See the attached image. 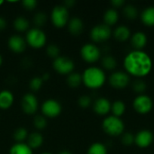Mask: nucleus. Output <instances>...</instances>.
<instances>
[{"label":"nucleus","mask_w":154,"mask_h":154,"mask_svg":"<svg viewBox=\"0 0 154 154\" xmlns=\"http://www.w3.org/2000/svg\"><path fill=\"white\" fill-rule=\"evenodd\" d=\"M124 67L129 74L142 78L151 72L152 61L146 52L143 51H133L125 57Z\"/></svg>","instance_id":"1"},{"label":"nucleus","mask_w":154,"mask_h":154,"mask_svg":"<svg viewBox=\"0 0 154 154\" xmlns=\"http://www.w3.org/2000/svg\"><path fill=\"white\" fill-rule=\"evenodd\" d=\"M82 82L88 88H99L106 82V74L104 70L98 67H89L86 69L82 74Z\"/></svg>","instance_id":"2"},{"label":"nucleus","mask_w":154,"mask_h":154,"mask_svg":"<svg viewBox=\"0 0 154 154\" xmlns=\"http://www.w3.org/2000/svg\"><path fill=\"white\" fill-rule=\"evenodd\" d=\"M103 130L111 136L121 135L125 130V124L120 117L115 116H106L102 123Z\"/></svg>","instance_id":"3"},{"label":"nucleus","mask_w":154,"mask_h":154,"mask_svg":"<svg viewBox=\"0 0 154 154\" xmlns=\"http://www.w3.org/2000/svg\"><path fill=\"white\" fill-rule=\"evenodd\" d=\"M47 37L45 32L40 28H32L27 31L25 36L26 44L34 49H40L46 43Z\"/></svg>","instance_id":"4"},{"label":"nucleus","mask_w":154,"mask_h":154,"mask_svg":"<svg viewBox=\"0 0 154 154\" xmlns=\"http://www.w3.org/2000/svg\"><path fill=\"white\" fill-rule=\"evenodd\" d=\"M52 24L56 28H62L69 23V10L63 5H55L51 14Z\"/></svg>","instance_id":"5"},{"label":"nucleus","mask_w":154,"mask_h":154,"mask_svg":"<svg viewBox=\"0 0 154 154\" xmlns=\"http://www.w3.org/2000/svg\"><path fill=\"white\" fill-rule=\"evenodd\" d=\"M53 69L56 72L61 75H69L75 69L74 61L66 56H59L53 60Z\"/></svg>","instance_id":"6"},{"label":"nucleus","mask_w":154,"mask_h":154,"mask_svg":"<svg viewBox=\"0 0 154 154\" xmlns=\"http://www.w3.org/2000/svg\"><path fill=\"white\" fill-rule=\"evenodd\" d=\"M80 55L85 61L88 63H94L99 60L101 52L96 44L86 43L80 49Z\"/></svg>","instance_id":"7"},{"label":"nucleus","mask_w":154,"mask_h":154,"mask_svg":"<svg viewBox=\"0 0 154 154\" xmlns=\"http://www.w3.org/2000/svg\"><path fill=\"white\" fill-rule=\"evenodd\" d=\"M112 31L110 26L102 23L94 26L90 31V38L95 42H103L111 37Z\"/></svg>","instance_id":"8"},{"label":"nucleus","mask_w":154,"mask_h":154,"mask_svg":"<svg viewBox=\"0 0 154 154\" xmlns=\"http://www.w3.org/2000/svg\"><path fill=\"white\" fill-rule=\"evenodd\" d=\"M41 108H42V113L43 114V116L45 117H51V118L59 116L62 110V107L60 102L52 98L45 100L43 104L42 105Z\"/></svg>","instance_id":"9"},{"label":"nucleus","mask_w":154,"mask_h":154,"mask_svg":"<svg viewBox=\"0 0 154 154\" xmlns=\"http://www.w3.org/2000/svg\"><path fill=\"white\" fill-rule=\"evenodd\" d=\"M133 106L137 113L147 114L152 109L153 102L150 97L142 94V95L137 96L134 98V100L133 102Z\"/></svg>","instance_id":"10"},{"label":"nucleus","mask_w":154,"mask_h":154,"mask_svg":"<svg viewBox=\"0 0 154 154\" xmlns=\"http://www.w3.org/2000/svg\"><path fill=\"white\" fill-rule=\"evenodd\" d=\"M109 84L117 89L125 88L130 82V77L126 72L116 71L112 73L109 77Z\"/></svg>","instance_id":"11"},{"label":"nucleus","mask_w":154,"mask_h":154,"mask_svg":"<svg viewBox=\"0 0 154 154\" xmlns=\"http://www.w3.org/2000/svg\"><path fill=\"white\" fill-rule=\"evenodd\" d=\"M21 107L27 115H34L38 109V99L33 94H25L21 100Z\"/></svg>","instance_id":"12"},{"label":"nucleus","mask_w":154,"mask_h":154,"mask_svg":"<svg viewBox=\"0 0 154 154\" xmlns=\"http://www.w3.org/2000/svg\"><path fill=\"white\" fill-rule=\"evenodd\" d=\"M153 142V134L149 130H142L134 135V143L140 148H147Z\"/></svg>","instance_id":"13"},{"label":"nucleus","mask_w":154,"mask_h":154,"mask_svg":"<svg viewBox=\"0 0 154 154\" xmlns=\"http://www.w3.org/2000/svg\"><path fill=\"white\" fill-rule=\"evenodd\" d=\"M8 47L14 53H22L26 48V42L22 36L14 34L11 35L8 39Z\"/></svg>","instance_id":"14"},{"label":"nucleus","mask_w":154,"mask_h":154,"mask_svg":"<svg viewBox=\"0 0 154 154\" xmlns=\"http://www.w3.org/2000/svg\"><path fill=\"white\" fill-rule=\"evenodd\" d=\"M111 103L106 97H99L97 98L93 106V109L96 114L99 116H106L111 111Z\"/></svg>","instance_id":"15"},{"label":"nucleus","mask_w":154,"mask_h":154,"mask_svg":"<svg viewBox=\"0 0 154 154\" xmlns=\"http://www.w3.org/2000/svg\"><path fill=\"white\" fill-rule=\"evenodd\" d=\"M147 43V36L143 32H136L131 36V44L135 51H141Z\"/></svg>","instance_id":"16"},{"label":"nucleus","mask_w":154,"mask_h":154,"mask_svg":"<svg viewBox=\"0 0 154 154\" xmlns=\"http://www.w3.org/2000/svg\"><path fill=\"white\" fill-rule=\"evenodd\" d=\"M68 28H69V32L72 35L78 36V35L81 34L83 30H84L83 21L80 18H79V17H73V18L69 20Z\"/></svg>","instance_id":"17"},{"label":"nucleus","mask_w":154,"mask_h":154,"mask_svg":"<svg viewBox=\"0 0 154 154\" xmlns=\"http://www.w3.org/2000/svg\"><path fill=\"white\" fill-rule=\"evenodd\" d=\"M14 103V95L10 90L5 89L0 91V108L6 110L11 107Z\"/></svg>","instance_id":"18"},{"label":"nucleus","mask_w":154,"mask_h":154,"mask_svg":"<svg viewBox=\"0 0 154 154\" xmlns=\"http://www.w3.org/2000/svg\"><path fill=\"white\" fill-rule=\"evenodd\" d=\"M131 36L130 29L125 25H119L114 31V37L119 42H125Z\"/></svg>","instance_id":"19"},{"label":"nucleus","mask_w":154,"mask_h":154,"mask_svg":"<svg viewBox=\"0 0 154 154\" xmlns=\"http://www.w3.org/2000/svg\"><path fill=\"white\" fill-rule=\"evenodd\" d=\"M43 143V137L40 133H32L27 137V144L28 146L32 149H37L42 146Z\"/></svg>","instance_id":"20"},{"label":"nucleus","mask_w":154,"mask_h":154,"mask_svg":"<svg viewBox=\"0 0 154 154\" xmlns=\"http://www.w3.org/2000/svg\"><path fill=\"white\" fill-rule=\"evenodd\" d=\"M142 22L147 26H153L154 25V6L146 7L141 14Z\"/></svg>","instance_id":"21"},{"label":"nucleus","mask_w":154,"mask_h":154,"mask_svg":"<svg viewBox=\"0 0 154 154\" xmlns=\"http://www.w3.org/2000/svg\"><path fill=\"white\" fill-rule=\"evenodd\" d=\"M9 154H33L32 150L24 143H16L9 151Z\"/></svg>","instance_id":"22"},{"label":"nucleus","mask_w":154,"mask_h":154,"mask_svg":"<svg viewBox=\"0 0 154 154\" xmlns=\"http://www.w3.org/2000/svg\"><path fill=\"white\" fill-rule=\"evenodd\" d=\"M118 18H119V14H118L117 11L114 8L107 9L104 14L105 24H106L108 26L116 24L118 21Z\"/></svg>","instance_id":"23"},{"label":"nucleus","mask_w":154,"mask_h":154,"mask_svg":"<svg viewBox=\"0 0 154 154\" xmlns=\"http://www.w3.org/2000/svg\"><path fill=\"white\" fill-rule=\"evenodd\" d=\"M14 27L17 32H25L29 28V21L23 16H18L14 21Z\"/></svg>","instance_id":"24"},{"label":"nucleus","mask_w":154,"mask_h":154,"mask_svg":"<svg viewBox=\"0 0 154 154\" xmlns=\"http://www.w3.org/2000/svg\"><path fill=\"white\" fill-rule=\"evenodd\" d=\"M67 83L70 88H78L82 83V75L77 72H72L68 76Z\"/></svg>","instance_id":"25"},{"label":"nucleus","mask_w":154,"mask_h":154,"mask_svg":"<svg viewBox=\"0 0 154 154\" xmlns=\"http://www.w3.org/2000/svg\"><path fill=\"white\" fill-rule=\"evenodd\" d=\"M111 111L113 113V116L120 117L125 112V104L122 100H116L112 104Z\"/></svg>","instance_id":"26"},{"label":"nucleus","mask_w":154,"mask_h":154,"mask_svg":"<svg viewBox=\"0 0 154 154\" xmlns=\"http://www.w3.org/2000/svg\"><path fill=\"white\" fill-rule=\"evenodd\" d=\"M87 154H107V149L102 143H94L89 146Z\"/></svg>","instance_id":"27"},{"label":"nucleus","mask_w":154,"mask_h":154,"mask_svg":"<svg viewBox=\"0 0 154 154\" xmlns=\"http://www.w3.org/2000/svg\"><path fill=\"white\" fill-rule=\"evenodd\" d=\"M102 65L103 67L107 69V70H112L114 69H116L117 62L114 56L112 55H106L102 58Z\"/></svg>","instance_id":"28"},{"label":"nucleus","mask_w":154,"mask_h":154,"mask_svg":"<svg viewBox=\"0 0 154 154\" xmlns=\"http://www.w3.org/2000/svg\"><path fill=\"white\" fill-rule=\"evenodd\" d=\"M123 13L125 14V16L130 20L135 19L138 15V10L137 8L133 5H126L124 6L123 8Z\"/></svg>","instance_id":"29"},{"label":"nucleus","mask_w":154,"mask_h":154,"mask_svg":"<svg viewBox=\"0 0 154 154\" xmlns=\"http://www.w3.org/2000/svg\"><path fill=\"white\" fill-rule=\"evenodd\" d=\"M28 137V132L24 127H19L17 128L14 133V139L17 143H23L24 140H26Z\"/></svg>","instance_id":"30"},{"label":"nucleus","mask_w":154,"mask_h":154,"mask_svg":"<svg viewBox=\"0 0 154 154\" xmlns=\"http://www.w3.org/2000/svg\"><path fill=\"white\" fill-rule=\"evenodd\" d=\"M132 87H133V90L136 93H139L140 95H142V93H143L147 88L146 83L142 79H136L135 81H134Z\"/></svg>","instance_id":"31"},{"label":"nucleus","mask_w":154,"mask_h":154,"mask_svg":"<svg viewBox=\"0 0 154 154\" xmlns=\"http://www.w3.org/2000/svg\"><path fill=\"white\" fill-rule=\"evenodd\" d=\"M33 125L38 130H42L47 125V120L45 116H36L33 118Z\"/></svg>","instance_id":"32"},{"label":"nucleus","mask_w":154,"mask_h":154,"mask_svg":"<svg viewBox=\"0 0 154 154\" xmlns=\"http://www.w3.org/2000/svg\"><path fill=\"white\" fill-rule=\"evenodd\" d=\"M46 21H47V16H46L45 13H43V12H38L33 16V23L38 27L44 25Z\"/></svg>","instance_id":"33"},{"label":"nucleus","mask_w":154,"mask_h":154,"mask_svg":"<svg viewBox=\"0 0 154 154\" xmlns=\"http://www.w3.org/2000/svg\"><path fill=\"white\" fill-rule=\"evenodd\" d=\"M46 52H47V55L50 58H52L54 60V59H56V58H58L60 56V48L55 44H50L47 47Z\"/></svg>","instance_id":"34"},{"label":"nucleus","mask_w":154,"mask_h":154,"mask_svg":"<svg viewBox=\"0 0 154 154\" xmlns=\"http://www.w3.org/2000/svg\"><path fill=\"white\" fill-rule=\"evenodd\" d=\"M43 80L42 77H33L30 81V88L33 91H38L42 86Z\"/></svg>","instance_id":"35"},{"label":"nucleus","mask_w":154,"mask_h":154,"mask_svg":"<svg viewBox=\"0 0 154 154\" xmlns=\"http://www.w3.org/2000/svg\"><path fill=\"white\" fill-rule=\"evenodd\" d=\"M121 142L125 146H131L134 143V135L131 133H125L122 135Z\"/></svg>","instance_id":"36"},{"label":"nucleus","mask_w":154,"mask_h":154,"mask_svg":"<svg viewBox=\"0 0 154 154\" xmlns=\"http://www.w3.org/2000/svg\"><path fill=\"white\" fill-rule=\"evenodd\" d=\"M91 98L90 97L88 96H81L79 100H78V103H79V106L82 108H88L90 105H91Z\"/></svg>","instance_id":"37"},{"label":"nucleus","mask_w":154,"mask_h":154,"mask_svg":"<svg viewBox=\"0 0 154 154\" xmlns=\"http://www.w3.org/2000/svg\"><path fill=\"white\" fill-rule=\"evenodd\" d=\"M22 5L24 9L26 10H33L37 5L36 0H23L22 2Z\"/></svg>","instance_id":"38"},{"label":"nucleus","mask_w":154,"mask_h":154,"mask_svg":"<svg viewBox=\"0 0 154 154\" xmlns=\"http://www.w3.org/2000/svg\"><path fill=\"white\" fill-rule=\"evenodd\" d=\"M111 4L115 7H121L125 5V1L124 0H112Z\"/></svg>","instance_id":"39"},{"label":"nucleus","mask_w":154,"mask_h":154,"mask_svg":"<svg viewBox=\"0 0 154 154\" xmlns=\"http://www.w3.org/2000/svg\"><path fill=\"white\" fill-rule=\"evenodd\" d=\"M75 1L74 0H66V1H64V4H63V5L65 6V7H67V8H69V7H72L74 5H75Z\"/></svg>","instance_id":"40"},{"label":"nucleus","mask_w":154,"mask_h":154,"mask_svg":"<svg viewBox=\"0 0 154 154\" xmlns=\"http://www.w3.org/2000/svg\"><path fill=\"white\" fill-rule=\"evenodd\" d=\"M6 27V21L4 17L0 16V31L4 30Z\"/></svg>","instance_id":"41"},{"label":"nucleus","mask_w":154,"mask_h":154,"mask_svg":"<svg viewBox=\"0 0 154 154\" xmlns=\"http://www.w3.org/2000/svg\"><path fill=\"white\" fill-rule=\"evenodd\" d=\"M59 154H72L69 151H68V150H63V151H61V152H60V153Z\"/></svg>","instance_id":"42"},{"label":"nucleus","mask_w":154,"mask_h":154,"mask_svg":"<svg viewBox=\"0 0 154 154\" xmlns=\"http://www.w3.org/2000/svg\"><path fill=\"white\" fill-rule=\"evenodd\" d=\"M2 63H3V58H2V56L0 55V66L2 65Z\"/></svg>","instance_id":"43"},{"label":"nucleus","mask_w":154,"mask_h":154,"mask_svg":"<svg viewBox=\"0 0 154 154\" xmlns=\"http://www.w3.org/2000/svg\"><path fill=\"white\" fill-rule=\"evenodd\" d=\"M3 3H4V1H3V0H0V5H2Z\"/></svg>","instance_id":"44"},{"label":"nucleus","mask_w":154,"mask_h":154,"mask_svg":"<svg viewBox=\"0 0 154 154\" xmlns=\"http://www.w3.org/2000/svg\"><path fill=\"white\" fill-rule=\"evenodd\" d=\"M41 154H51V153H50V152H43V153H41Z\"/></svg>","instance_id":"45"}]
</instances>
